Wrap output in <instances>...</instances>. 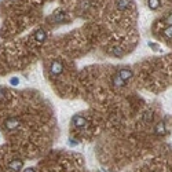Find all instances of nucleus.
I'll return each mask as SVG.
<instances>
[{
  "instance_id": "obj_5",
  "label": "nucleus",
  "mask_w": 172,
  "mask_h": 172,
  "mask_svg": "<svg viewBox=\"0 0 172 172\" xmlns=\"http://www.w3.org/2000/svg\"><path fill=\"white\" fill-rule=\"evenodd\" d=\"M72 124L74 125L76 128H83V127H86V118L81 117V116H74V117L72 118Z\"/></svg>"
},
{
  "instance_id": "obj_6",
  "label": "nucleus",
  "mask_w": 172,
  "mask_h": 172,
  "mask_svg": "<svg viewBox=\"0 0 172 172\" xmlns=\"http://www.w3.org/2000/svg\"><path fill=\"white\" fill-rule=\"evenodd\" d=\"M33 37H35V40L39 41V43H44V41L47 40V35H45V32L43 29H37L36 32H35V35H33Z\"/></svg>"
},
{
  "instance_id": "obj_3",
  "label": "nucleus",
  "mask_w": 172,
  "mask_h": 172,
  "mask_svg": "<svg viewBox=\"0 0 172 172\" xmlns=\"http://www.w3.org/2000/svg\"><path fill=\"white\" fill-rule=\"evenodd\" d=\"M22 167H23V161H21V160H13L8 164V169L13 172H19L22 169Z\"/></svg>"
},
{
  "instance_id": "obj_9",
  "label": "nucleus",
  "mask_w": 172,
  "mask_h": 172,
  "mask_svg": "<svg viewBox=\"0 0 172 172\" xmlns=\"http://www.w3.org/2000/svg\"><path fill=\"white\" fill-rule=\"evenodd\" d=\"M147 6H149L150 10L156 11L160 7V0H147Z\"/></svg>"
},
{
  "instance_id": "obj_2",
  "label": "nucleus",
  "mask_w": 172,
  "mask_h": 172,
  "mask_svg": "<svg viewBox=\"0 0 172 172\" xmlns=\"http://www.w3.org/2000/svg\"><path fill=\"white\" fill-rule=\"evenodd\" d=\"M62 72H64V65H62V62L54 61L50 66V73L52 74V76H59Z\"/></svg>"
},
{
  "instance_id": "obj_17",
  "label": "nucleus",
  "mask_w": 172,
  "mask_h": 172,
  "mask_svg": "<svg viewBox=\"0 0 172 172\" xmlns=\"http://www.w3.org/2000/svg\"><path fill=\"white\" fill-rule=\"evenodd\" d=\"M23 172H36V171H35V168H26Z\"/></svg>"
},
{
  "instance_id": "obj_10",
  "label": "nucleus",
  "mask_w": 172,
  "mask_h": 172,
  "mask_svg": "<svg viewBox=\"0 0 172 172\" xmlns=\"http://www.w3.org/2000/svg\"><path fill=\"white\" fill-rule=\"evenodd\" d=\"M112 81H113V84L116 87H124V86H125V81H124V80H121L118 76H114Z\"/></svg>"
},
{
  "instance_id": "obj_13",
  "label": "nucleus",
  "mask_w": 172,
  "mask_h": 172,
  "mask_svg": "<svg viewBox=\"0 0 172 172\" xmlns=\"http://www.w3.org/2000/svg\"><path fill=\"white\" fill-rule=\"evenodd\" d=\"M149 47H150V48H153L154 51H159L160 50V45L156 44V43H150V41H149Z\"/></svg>"
},
{
  "instance_id": "obj_16",
  "label": "nucleus",
  "mask_w": 172,
  "mask_h": 172,
  "mask_svg": "<svg viewBox=\"0 0 172 172\" xmlns=\"http://www.w3.org/2000/svg\"><path fill=\"white\" fill-rule=\"evenodd\" d=\"M6 95V92H4V90H3V88H1V87H0V98H3V96Z\"/></svg>"
},
{
  "instance_id": "obj_8",
  "label": "nucleus",
  "mask_w": 172,
  "mask_h": 172,
  "mask_svg": "<svg viewBox=\"0 0 172 172\" xmlns=\"http://www.w3.org/2000/svg\"><path fill=\"white\" fill-rule=\"evenodd\" d=\"M130 4V0H116V6L118 10H125Z\"/></svg>"
},
{
  "instance_id": "obj_15",
  "label": "nucleus",
  "mask_w": 172,
  "mask_h": 172,
  "mask_svg": "<svg viewBox=\"0 0 172 172\" xmlns=\"http://www.w3.org/2000/svg\"><path fill=\"white\" fill-rule=\"evenodd\" d=\"M68 143H69V146H77L79 145V142H77V140H73V139H69Z\"/></svg>"
},
{
  "instance_id": "obj_7",
  "label": "nucleus",
  "mask_w": 172,
  "mask_h": 172,
  "mask_svg": "<svg viewBox=\"0 0 172 172\" xmlns=\"http://www.w3.org/2000/svg\"><path fill=\"white\" fill-rule=\"evenodd\" d=\"M154 132H156V135H165V134H167L165 122H164V121H160L159 124L156 125V130H154Z\"/></svg>"
},
{
  "instance_id": "obj_12",
  "label": "nucleus",
  "mask_w": 172,
  "mask_h": 172,
  "mask_svg": "<svg viewBox=\"0 0 172 172\" xmlns=\"http://www.w3.org/2000/svg\"><path fill=\"white\" fill-rule=\"evenodd\" d=\"M8 83L11 84V86H18V84H19V79H18V77H11Z\"/></svg>"
},
{
  "instance_id": "obj_1",
  "label": "nucleus",
  "mask_w": 172,
  "mask_h": 172,
  "mask_svg": "<svg viewBox=\"0 0 172 172\" xmlns=\"http://www.w3.org/2000/svg\"><path fill=\"white\" fill-rule=\"evenodd\" d=\"M19 125H21V121H19L18 118H15V117H10V118H7V120L4 121V128L6 130H10V131L17 130Z\"/></svg>"
},
{
  "instance_id": "obj_14",
  "label": "nucleus",
  "mask_w": 172,
  "mask_h": 172,
  "mask_svg": "<svg viewBox=\"0 0 172 172\" xmlns=\"http://www.w3.org/2000/svg\"><path fill=\"white\" fill-rule=\"evenodd\" d=\"M165 22L168 23V26H172V14H169L167 18H165Z\"/></svg>"
},
{
  "instance_id": "obj_4",
  "label": "nucleus",
  "mask_w": 172,
  "mask_h": 172,
  "mask_svg": "<svg viewBox=\"0 0 172 172\" xmlns=\"http://www.w3.org/2000/svg\"><path fill=\"white\" fill-rule=\"evenodd\" d=\"M117 76L120 77L121 80H124V81H128V80L132 77V70H131V69H127V68L120 69V72H118Z\"/></svg>"
},
{
  "instance_id": "obj_11",
  "label": "nucleus",
  "mask_w": 172,
  "mask_h": 172,
  "mask_svg": "<svg viewBox=\"0 0 172 172\" xmlns=\"http://www.w3.org/2000/svg\"><path fill=\"white\" fill-rule=\"evenodd\" d=\"M164 36L167 37V39H172V26H167L164 29Z\"/></svg>"
}]
</instances>
